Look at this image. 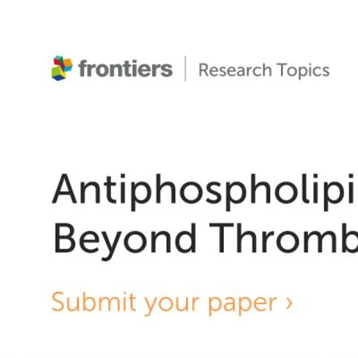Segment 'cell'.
I'll return each instance as SVG.
<instances>
[{
	"instance_id": "cell-1",
	"label": "cell",
	"mask_w": 358,
	"mask_h": 358,
	"mask_svg": "<svg viewBox=\"0 0 358 358\" xmlns=\"http://www.w3.org/2000/svg\"><path fill=\"white\" fill-rule=\"evenodd\" d=\"M276 244L280 252L292 254L299 249L300 241L295 232L283 231L278 236Z\"/></svg>"
},
{
	"instance_id": "cell-2",
	"label": "cell",
	"mask_w": 358,
	"mask_h": 358,
	"mask_svg": "<svg viewBox=\"0 0 358 358\" xmlns=\"http://www.w3.org/2000/svg\"><path fill=\"white\" fill-rule=\"evenodd\" d=\"M299 196V190L296 185L291 183V182H282L277 185L275 189V197L283 204H290L294 203Z\"/></svg>"
},
{
	"instance_id": "cell-3",
	"label": "cell",
	"mask_w": 358,
	"mask_h": 358,
	"mask_svg": "<svg viewBox=\"0 0 358 358\" xmlns=\"http://www.w3.org/2000/svg\"><path fill=\"white\" fill-rule=\"evenodd\" d=\"M124 245L132 254L142 252L147 246V238L141 231H131L124 236Z\"/></svg>"
},
{
	"instance_id": "cell-4",
	"label": "cell",
	"mask_w": 358,
	"mask_h": 358,
	"mask_svg": "<svg viewBox=\"0 0 358 358\" xmlns=\"http://www.w3.org/2000/svg\"><path fill=\"white\" fill-rule=\"evenodd\" d=\"M203 196V188L196 182H187L181 187L180 197L185 203L194 204L199 203Z\"/></svg>"
},
{
	"instance_id": "cell-5",
	"label": "cell",
	"mask_w": 358,
	"mask_h": 358,
	"mask_svg": "<svg viewBox=\"0 0 358 358\" xmlns=\"http://www.w3.org/2000/svg\"><path fill=\"white\" fill-rule=\"evenodd\" d=\"M176 248L182 254H188V252H196V244L194 242L193 236L189 231L179 232L176 236Z\"/></svg>"
},
{
	"instance_id": "cell-6",
	"label": "cell",
	"mask_w": 358,
	"mask_h": 358,
	"mask_svg": "<svg viewBox=\"0 0 358 358\" xmlns=\"http://www.w3.org/2000/svg\"><path fill=\"white\" fill-rule=\"evenodd\" d=\"M324 194L328 198L329 203L338 204L344 199L345 190L343 185L338 182H331L324 183Z\"/></svg>"
},
{
	"instance_id": "cell-7",
	"label": "cell",
	"mask_w": 358,
	"mask_h": 358,
	"mask_svg": "<svg viewBox=\"0 0 358 358\" xmlns=\"http://www.w3.org/2000/svg\"><path fill=\"white\" fill-rule=\"evenodd\" d=\"M152 188L146 182H138L136 185V200L139 204H145L151 200Z\"/></svg>"
},
{
	"instance_id": "cell-8",
	"label": "cell",
	"mask_w": 358,
	"mask_h": 358,
	"mask_svg": "<svg viewBox=\"0 0 358 358\" xmlns=\"http://www.w3.org/2000/svg\"><path fill=\"white\" fill-rule=\"evenodd\" d=\"M230 197H231L232 203H242L246 198L245 185L238 181L233 182L231 185H230Z\"/></svg>"
},
{
	"instance_id": "cell-9",
	"label": "cell",
	"mask_w": 358,
	"mask_h": 358,
	"mask_svg": "<svg viewBox=\"0 0 358 358\" xmlns=\"http://www.w3.org/2000/svg\"><path fill=\"white\" fill-rule=\"evenodd\" d=\"M76 241L73 238H62L56 236V252L64 254L75 250Z\"/></svg>"
},
{
	"instance_id": "cell-10",
	"label": "cell",
	"mask_w": 358,
	"mask_h": 358,
	"mask_svg": "<svg viewBox=\"0 0 358 358\" xmlns=\"http://www.w3.org/2000/svg\"><path fill=\"white\" fill-rule=\"evenodd\" d=\"M100 243V238L97 233L94 231H86L80 238L79 244L82 250L85 251L86 246L89 244H98Z\"/></svg>"
},
{
	"instance_id": "cell-11",
	"label": "cell",
	"mask_w": 358,
	"mask_h": 358,
	"mask_svg": "<svg viewBox=\"0 0 358 358\" xmlns=\"http://www.w3.org/2000/svg\"><path fill=\"white\" fill-rule=\"evenodd\" d=\"M121 234H122V233H121V231H118L117 233V236H116V238H115L113 245H111L110 239H108V236L107 235V232L102 231V236H103L104 241H105V242H106V245H107L108 249V255L107 257L102 258L101 259L102 262L110 261L111 258L113 257L114 252H115V250H116L117 245L118 244V241H120Z\"/></svg>"
},
{
	"instance_id": "cell-12",
	"label": "cell",
	"mask_w": 358,
	"mask_h": 358,
	"mask_svg": "<svg viewBox=\"0 0 358 358\" xmlns=\"http://www.w3.org/2000/svg\"><path fill=\"white\" fill-rule=\"evenodd\" d=\"M73 234H75V228H73L71 224H56V236H62V238H73Z\"/></svg>"
},
{
	"instance_id": "cell-13",
	"label": "cell",
	"mask_w": 358,
	"mask_h": 358,
	"mask_svg": "<svg viewBox=\"0 0 358 358\" xmlns=\"http://www.w3.org/2000/svg\"><path fill=\"white\" fill-rule=\"evenodd\" d=\"M346 250L350 254L358 252V232L350 231L347 234Z\"/></svg>"
},
{
	"instance_id": "cell-14",
	"label": "cell",
	"mask_w": 358,
	"mask_h": 358,
	"mask_svg": "<svg viewBox=\"0 0 358 358\" xmlns=\"http://www.w3.org/2000/svg\"><path fill=\"white\" fill-rule=\"evenodd\" d=\"M234 224L233 223H210V228H214V227H218L220 229V252H224V229L229 228V227H234Z\"/></svg>"
},
{
	"instance_id": "cell-15",
	"label": "cell",
	"mask_w": 358,
	"mask_h": 358,
	"mask_svg": "<svg viewBox=\"0 0 358 358\" xmlns=\"http://www.w3.org/2000/svg\"><path fill=\"white\" fill-rule=\"evenodd\" d=\"M51 78L55 81H63L66 78V73L63 71L62 66H54L51 69Z\"/></svg>"
},
{
	"instance_id": "cell-16",
	"label": "cell",
	"mask_w": 358,
	"mask_h": 358,
	"mask_svg": "<svg viewBox=\"0 0 358 358\" xmlns=\"http://www.w3.org/2000/svg\"><path fill=\"white\" fill-rule=\"evenodd\" d=\"M302 200L303 203H310L308 198V175L306 174L302 175Z\"/></svg>"
},
{
	"instance_id": "cell-17",
	"label": "cell",
	"mask_w": 358,
	"mask_h": 358,
	"mask_svg": "<svg viewBox=\"0 0 358 358\" xmlns=\"http://www.w3.org/2000/svg\"><path fill=\"white\" fill-rule=\"evenodd\" d=\"M214 185H222V184L219 183V182L215 181L210 182V183L207 185L206 189L208 193L212 194H213V196H216L215 204H217L220 203V201L222 200V194L219 193V192L214 191L213 189V187H214Z\"/></svg>"
},
{
	"instance_id": "cell-18",
	"label": "cell",
	"mask_w": 358,
	"mask_h": 358,
	"mask_svg": "<svg viewBox=\"0 0 358 358\" xmlns=\"http://www.w3.org/2000/svg\"><path fill=\"white\" fill-rule=\"evenodd\" d=\"M89 187H94L96 191L95 196V203H101V187L100 185L97 183V182H89L88 184L85 185V188L87 189Z\"/></svg>"
},
{
	"instance_id": "cell-19",
	"label": "cell",
	"mask_w": 358,
	"mask_h": 358,
	"mask_svg": "<svg viewBox=\"0 0 358 358\" xmlns=\"http://www.w3.org/2000/svg\"><path fill=\"white\" fill-rule=\"evenodd\" d=\"M96 73H97V76H100V78H105V76L110 75V67L107 65H104V64H101V65L96 67Z\"/></svg>"
},
{
	"instance_id": "cell-20",
	"label": "cell",
	"mask_w": 358,
	"mask_h": 358,
	"mask_svg": "<svg viewBox=\"0 0 358 358\" xmlns=\"http://www.w3.org/2000/svg\"><path fill=\"white\" fill-rule=\"evenodd\" d=\"M138 75L142 78H148L149 76L152 75L151 66L147 65V64H143L138 67Z\"/></svg>"
},
{
	"instance_id": "cell-21",
	"label": "cell",
	"mask_w": 358,
	"mask_h": 358,
	"mask_svg": "<svg viewBox=\"0 0 358 358\" xmlns=\"http://www.w3.org/2000/svg\"><path fill=\"white\" fill-rule=\"evenodd\" d=\"M230 182L226 183V210L227 213L231 212V197H230Z\"/></svg>"
},
{
	"instance_id": "cell-22",
	"label": "cell",
	"mask_w": 358,
	"mask_h": 358,
	"mask_svg": "<svg viewBox=\"0 0 358 358\" xmlns=\"http://www.w3.org/2000/svg\"><path fill=\"white\" fill-rule=\"evenodd\" d=\"M116 183H112L110 177L107 178V199L110 203H117V200L113 199L111 196V187H116Z\"/></svg>"
},
{
	"instance_id": "cell-23",
	"label": "cell",
	"mask_w": 358,
	"mask_h": 358,
	"mask_svg": "<svg viewBox=\"0 0 358 358\" xmlns=\"http://www.w3.org/2000/svg\"><path fill=\"white\" fill-rule=\"evenodd\" d=\"M165 236L166 242H167V245H166V251H167L168 254L171 252V236L169 234L168 231H159L157 233L156 238H158L159 236Z\"/></svg>"
},
{
	"instance_id": "cell-24",
	"label": "cell",
	"mask_w": 358,
	"mask_h": 358,
	"mask_svg": "<svg viewBox=\"0 0 358 358\" xmlns=\"http://www.w3.org/2000/svg\"><path fill=\"white\" fill-rule=\"evenodd\" d=\"M161 174L156 175V203H161Z\"/></svg>"
},
{
	"instance_id": "cell-25",
	"label": "cell",
	"mask_w": 358,
	"mask_h": 358,
	"mask_svg": "<svg viewBox=\"0 0 358 358\" xmlns=\"http://www.w3.org/2000/svg\"><path fill=\"white\" fill-rule=\"evenodd\" d=\"M347 223H342L341 229H342V252L345 254L347 252L346 250V241H347Z\"/></svg>"
},
{
	"instance_id": "cell-26",
	"label": "cell",
	"mask_w": 358,
	"mask_h": 358,
	"mask_svg": "<svg viewBox=\"0 0 358 358\" xmlns=\"http://www.w3.org/2000/svg\"><path fill=\"white\" fill-rule=\"evenodd\" d=\"M238 241H236V252L238 254H241L242 252V224L238 223Z\"/></svg>"
},
{
	"instance_id": "cell-27",
	"label": "cell",
	"mask_w": 358,
	"mask_h": 358,
	"mask_svg": "<svg viewBox=\"0 0 358 358\" xmlns=\"http://www.w3.org/2000/svg\"><path fill=\"white\" fill-rule=\"evenodd\" d=\"M324 236L329 235L331 236V252H337V236L334 231H326L322 234Z\"/></svg>"
},
{
	"instance_id": "cell-28",
	"label": "cell",
	"mask_w": 358,
	"mask_h": 358,
	"mask_svg": "<svg viewBox=\"0 0 358 358\" xmlns=\"http://www.w3.org/2000/svg\"><path fill=\"white\" fill-rule=\"evenodd\" d=\"M262 235H263V248H262V250H263L264 254H265V252H267V242L268 238L274 236L275 232L271 231L267 233L266 231H263V234Z\"/></svg>"
},
{
	"instance_id": "cell-29",
	"label": "cell",
	"mask_w": 358,
	"mask_h": 358,
	"mask_svg": "<svg viewBox=\"0 0 358 358\" xmlns=\"http://www.w3.org/2000/svg\"><path fill=\"white\" fill-rule=\"evenodd\" d=\"M172 66L169 65V64H165V65H162L161 67L162 69V76H165V78H169L173 75V71H172Z\"/></svg>"
},
{
	"instance_id": "cell-30",
	"label": "cell",
	"mask_w": 358,
	"mask_h": 358,
	"mask_svg": "<svg viewBox=\"0 0 358 358\" xmlns=\"http://www.w3.org/2000/svg\"><path fill=\"white\" fill-rule=\"evenodd\" d=\"M136 185L134 182H132V189H131V194H132V196H131V200H132V203H131V208H132V212L134 213L136 210Z\"/></svg>"
},
{
	"instance_id": "cell-31",
	"label": "cell",
	"mask_w": 358,
	"mask_h": 358,
	"mask_svg": "<svg viewBox=\"0 0 358 358\" xmlns=\"http://www.w3.org/2000/svg\"><path fill=\"white\" fill-rule=\"evenodd\" d=\"M73 62L71 59H66L63 60L62 69L64 72H70L73 69Z\"/></svg>"
},
{
	"instance_id": "cell-32",
	"label": "cell",
	"mask_w": 358,
	"mask_h": 358,
	"mask_svg": "<svg viewBox=\"0 0 358 358\" xmlns=\"http://www.w3.org/2000/svg\"><path fill=\"white\" fill-rule=\"evenodd\" d=\"M313 234L317 236L318 252H322V245H324V238H322L321 233L319 231H313Z\"/></svg>"
},
{
	"instance_id": "cell-33",
	"label": "cell",
	"mask_w": 358,
	"mask_h": 358,
	"mask_svg": "<svg viewBox=\"0 0 358 358\" xmlns=\"http://www.w3.org/2000/svg\"><path fill=\"white\" fill-rule=\"evenodd\" d=\"M348 203L352 204L354 203V183L353 182H350L348 184Z\"/></svg>"
},
{
	"instance_id": "cell-34",
	"label": "cell",
	"mask_w": 358,
	"mask_h": 358,
	"mask_svg": "<svg viewBox=\"0 0 358 358\" xmlns=\"http://www.w3.org/2000/svg\"><path fill=\"white\" fill-rule=\"evenodd\" d=\"M65 182H66L67 188H69V191L72 194L71 199H72L73 203H78V201H76V199L75 194H73V191L72 189V185H71V184H70L69 177H67L66 174H65Z\"/></svg>"
},
{
	"instance_id": "cell-35",
	"label": "cell",
	"mask_w": 358,
	"mask_h": 358,
	"mask_svg": "<svg viewBox=\"0 0 358 358\" xmlns=\"http://www.w3.org/2000/svg\"><path fill=\"white\" fill-rule=\"evenodd\" d=\"M303 236H305V243H303V252H305L306 254H308L309 252V232L306 231L303 233Z\"/></svg>"
},
{
	"instance_id": "cell-36",
	"label": "cell",
	"mask_w": 358,
	"mask_h": 358,
	"mask_svg": "<svg viewBox=\"0 0 358 358\" xmlns=\"http://www.w3.org/2000/svg\"><path fill=\"white\" fill-rule=\"evenodd\" d=\"M313 203H318V183L313 182Z\"/></svg>"
},
{
	"instance_id": "cell-37",
	"label": "cell",
	"mask_w": 358,
	"mask_h": 358,
	"mask_svg": "<svg viewBox=\"0 0 358 358\" xmlns=\"http://www.w3.org/2000/svg\"><path fill=\"white\" fill-rule=\"evenodd\" d=\"M86 64H87V60H82L81 63L79 64L78 65V67L80 69V76H81V78H84L85 76V67H87V65H86Z\"/></svg>"
},
{
	"instance_id": "cell-38",
	"label": "cell",
	"mask_w": 358,
	"mask_h": 358,
	"mask_svg": "<svg viewBox=\"0 0 358 358\" xmlns=\"http://www.w3.org/2000/svg\"><path fill=\"white\" fill-rule=\"evenodd\" d=\"M126 203V183H121V203Z\"/></svg>"
},
{
	"instance_id": "cell-39",
	"label": "cell",
	"mask_w": 358,
	"mask_h": 358,
	"mask_svg": "<svg viewBox=\"0 0 358 358\" xmlns=\"http://www.w3.org/2000/svg\"><path fill=\"white\" fill-rule=\"evenodd\" d=\"M131 66H133V65H130L129 62H124V65L123 66L124 69V76H127V78H131L132 76V73L129 72V69Z\"/></svg>"
},
{
	"instance_id": "cell-40",
	"label": "cell",
	"mask_w": 358,
	"mask_h": 358,
	"mask_svg": "<svg viewBox=\"0 0 358 358\" xmlns=\"http://www.w3.org/2000/svg\"><path fill=\"white\" fill-rule=\"evenodd\" d=\"M156 234L157 233L155 231L152 232V254H155L156 252Z\"/></svg>"
},
{
	"instance_id": "cell-41",
	"label": "cell",
	"mask_w": 358,
	"mask_h": 358,
	"mask_svg": "<svg viewBox=\"0 0 358 358\" xmlns=\"http://www.w3.org/2000/svg\"><path fill=\"white\" fill-rule=\"evenodd\" d=\"M85 183L82 182L81 183V203H85Z\"/></svg>"
},
{
	"instance_id": "cell-42",
	"label": "cell",
	"mask_w": 358,
	"mask_h": 358,
	"mask_svg": "<svg viewBox=\"0 0 358 358\" xmlns=\"http://www.w3.org/2000/svg\"><path fill=\"white\" fill-rule=\"evenodd\" d=\"M63 60L64 59L62 56H56L54 57V64H55V66H62Z\"/></svg>"
},
{
	"instance_id": "cell-43",
	"label": "cell",
	"mask_w": 358,
	"mask_h": 358,
	"mask_svg": "<svg viewBox=\"0 0 358 358\" xmlns=\"http://www.w3.org/2000/svg\"><path fill=\"white\" fill-rule=\"evenodd\" d=\"M297 73V70L296 67L291 66L289 69H287V75L291 76V78H294Z\"/></svg>"
},
{
	"instance_id": "cell-44",
	"label": "cell",
	"mask_w": 358,
	"mask_h": 358,
	"mask_svg": "<svg viewBox=\"0 0 358 358\" xmlns=\"http://www.w3.org/2000/svg\"><path fill=\"white\" fill-rule=\"evenodd\" d=\"M115 69H118V78H122L123 76V66L122 65H120V64H117L115 65Z\"/></svg>"
},
{
	"instance_id": "cell-45",
	"label": "cell",
	"mask_w": 358,
	"mask_h": 358,
	"mask_svg": "<svg viewBox=\"0 0 358 358\" xmlns=\"http://www.w3.org/2000/svg\"><path fill=\"white\" fill-rule=\"evenodd\" d=\"M97 67L96 65H87V76L88 78H91L92 76V69Z\"/></svg>"
},
{
	"instance_id": "cell-46",
	"label": "cell",
	"mask_w": 358,
	"mask_h": 358,
	"mask_svg": "<svg viewBox=\"0 0 358 358\" xmlns=\"http://www.w3.org/2000/svg\"><path fill=\"white\" fill-rule=\"evenodd\" d=\"M137 75H138V69H137V66L136 65V64H134L132 72L133 78H136Z\"/></svg>"
},
{
	"instance_id": "cell-47",
	"label": "cell",
	"mask_w": 358,
	"mask_h": 358,
	"mask_svg": "<svg viewBox=\"0 0 358 358\" xmlns=\"http://www.w3.org/2000/svg\"><path fill=\"white\" fill-rule=\"evenodd\" d=\"M207 69V64H200V76H201V72H206Z\"/></svg>"
},
{
	"instance_id": "cell-48",
	"label": "cell",
	"mask_w": 358,
	"mask_h": 358,
	"mask_svg": "<svg viewBox=\"0 0 358 358\" xmlns=\"http://www.w3.org/2000/svg\"><path fill=\"white\" fill-rule=\"evenodd\" d=\"M157 69H158V67H157L156 65H152V78H156Z\"/></svg>"
},
{
	"instance_id": "cell-49",
	"label": "cell",
	"mask_w": 358,
	"mask_h": 358,
	"mask_svg": "<svg viewBox=\"0 0 358 358\" xmlns=\"http://www.w3.org/2000/svg\"><path fill=\"white\" fill-rule=\"evenodd\" d=\"M114 70H115V65H110V78H113V76H115Z\"/></svg>"
},
{
	"instance_id": "cell-50",
	"label": "cell",
	"mask_w": 358,
	"mask_h": 358,
	"mask_svg": "<svg viewBox=\"0 0 358 358\" xmlns=\"http://www.w3.org/2000/svg\"><path fill=\"white\" fill-rule=\"evenodd\" d=\"M357 194H358V192H357Z\"/></svg>"
}]
</instances>
